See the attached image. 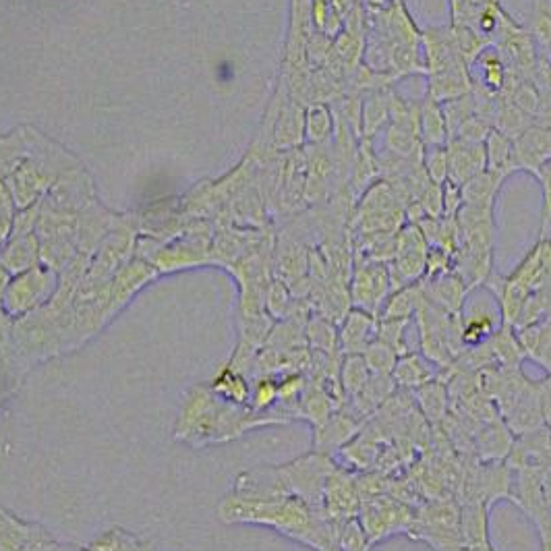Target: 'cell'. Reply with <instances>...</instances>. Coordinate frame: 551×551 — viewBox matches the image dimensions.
I'll use <instances>...</instances> for the list:
<instances>
[{"label":"cell","mask_w":551,"mask_h":551,"mask_svg":"<svg viewBox=\"0 0 551 551\" xmlns=\"http://www.w3.org/2000/svg\"><path fill=\"white\" fill-rule=\"evenodd\" d=\"M278 402V382L272 375H259L249 398V409L257 413H268L272 411Z\"/></svg>","instance_id":"d6a6232c"},{"label":"cell","mask_w":551,"mask_h":551,"mask_svg":"<svg viewBox=\"0 0 551 551\" xmlns=\"http://www.w3.org/2000/svg\"><path fill=\"white\" fill-rule=\"evenodd\" d=\"M549 433H551V427H549Z\"/></svg>","instance_id":"7bdbcfd3"},{"label":"cell","mask_w":551,"mask_h":551,"mask_svg":"<svg viewBox=\"0 0 551 551\" xmlns=\"http://www.w3.org/2000/svg\"><path fill=\"white\" fill-rule=\"evenodd\" d=\"M371 541L361 527L359 518H351L340 525L338 533V551H371Z\"/></svg>","instance_id":"e575fe53"},{"label":"cell","mask_w":551,"mask_h":551,"mask_svg":"<svg viewBox=\"0 0 551 551\" xmlns=\"http://www.w3.org/2000/svg\"><path fill=\"white\" fill-rule=\"evenodd\" d=\"M357 518L371 545H375L386 537L409 531L415 518V508L390 496V493H377V496L361 500Z\"/></svg>","instance_id":"277c9868"},{"label":"cell","mask_w":551,"mask_h":551,"mask_svg":"<svg viewBox=\"0 0 551 551\" xmlns=\"http://www.w3.org/2000/svg\"><path fill=\"white\" fill-rule=\"evenodd\" d=\"M363 359H365L371 375H392V371L396 367V361H398V353L386 342L375 338L365 348Z\"/></svg>","instance_id":"1f68e13d"},{"label":"cell","mask_w":551,"mask_h":551,"mask_svg":"<svg viewBox=\"0 0 551 551\" xmlns=\"http://www.w3.org/2000/svg\"><path fill=\"white\" fill-rule=\"evenodd\" d=\"M58 541L36 522L0 510V551H50Z\"/></svg>","instance_id":"ba28073f"},{"label":"cell","mask_w":551,"mask_h":551,"mask_svg":"<svg viewBox=\"0 0 551 551\" xmlns=\"http://www.w3.org/2000/svg\"><path fill=\"white\" fill-rule=\"evenodd\" d=\"M406 535L427 543L435 551H458L462 547L460 504L454 500H433L415 508V518Z\"/></svg>","instance_id":"3957f363"},{"label":"cell","mask_w":551,"mask_h":551,"mask_svg":"<svg viewBox=\"0 0 551 551\" xmlns=\"http://www.w3.org/2000/svg\"><path fill=\"white\" fill-rule=\"evenodd\" d=\"M377 326H380V319H377V315L353 307L342 319V326L338 332L340 353L342 355H363L365 348L377 338Z\"/></svg>","instance_id":"30bf717a"},{"label":"cell","mask_w":551,"mask_h":551,"mask_svg":"<svg viewBox=\"0 0 551 551\" xmlns=\"http://www.w3.org/2000/svg\"><path fill=\"white\" fill-rule=\"evenodd\" d=\"M551 158V127L533 125L514 139V170L537 174Z\"/></svg>","instance_id":"7c38bea8"},{"label":"cell","mask_w":551,"mask_h":551,"mask_svg":"<svg viewBox=\"0 0 551 551\" xmlns=\"http://www.w3.org/2000/svg\"><path fill=\"white\" fill-rule=\"evenodd\" d=\"M506 462L512 471L529 469V471L543 473L547 467H551V433H549V429L543 427L533 433L516 435Z\"/></svg>","instance_id":"9c48e42d"},{"label":"cell","mask_w":551,"mask_h":551,"mask_svg":"<svg viewBox=\"0 0 551 551\" xmlns=\"http://www.w3.org/2000/svg\"><path fill=\"white\" fill-rule=\"evenodd\" d=\"M448 150V181L462 187L485 170V145L452 139L446 143Z\"/></svg>","instance_id":"8fae6325"},{"label":"cell","mask_w":551,"mask_h":551,"mask_svg":"<svg viewBox=\"0 0 551 551\" xmlns=\"http://www.w3.org/2000/svg\"><path fill=\"white\" fill-rule=\"evenodd\" d=\"M483 286L498 301L502 324L514 328L529 295L543 288H551V239H539L510 276H498L496 272H491Z\"/></svg>","instance_id":"7a4b0ae2"},{"label":"cell","mask_w":551,"mask_h":551,"mask_svg":"<svg viewBox=\"0 0 551 551\" xmlns=\"http://www.w3.org/2000/svg\"><path fill=\"white\" fill-rule=\"evenodd\" d=\"M322 508L336 522L357 518L361 508V496H359L355 473L346 471L342 467H334V471L326 481Z\"/></svg>","instance_id":"52a82bcc"},{"label":"cell","mask_w":551,"mask_h":551,"mask_svg":"<svg viewBox=\"0 0 551 551\" xmlns=\"http://www.w3.org/2000/svg\"><path fill=\"white\" fill-rule=\"evenodd\" d=\"M539 400H541V413L545 427H551V377L547 375L543 382H539Z\"/></svg>","instance_id":"74e56055"},{"label":"cell","mask_w":551,"mask_h":551,"mask_svg":"<svg viewBox=\"0 0 551 551\" xmlns=\"http://www.w3.org/2000/svg\"><path fill=\"white\" fill-rule=\"evenodd\" d=\"M423 168L427 177L435 185H444L448 181V150L446 145H431L423 150Z\"/></svg>","instance_id":"836d02e7"},{"label":"cell","mask_w":551,"mask_h":551,"mask_svg":"<svg viewBox=\"0 0 551 551\" xmlns=\"http://www.w3.org/2000/svg\"><path fill=\"white\" fill-rule=\"evenodd\" d=\"M541 485H543V496H545L547 504H551V467H547L541 473Z\"/></svg>","instance_id":"f35d334b"},{"label":"cell","mask_w":551,"mask_h":551,"mask_svg":"<svg viewBox=\"0 0 551 551\" xmlns=\"http://www.w3.org/2000/svg\"><path fill=\"white\" fill-rule=\"evenodd\" d=\"M332 127H334V121H332V114H330V108L324 106V104H317V106H311L309 108V116H307V131H309V137L317 143H324L332 137Z\"/></svg>","instance_id":"d590c367"},{"label":"cell","mask_w":551,"mask_h":551,"mask_svg":"<svg viewBox=\"0 0 551 551\" xmlns=\"http://www.w3.org/2000/svg\"><path fill=\"white\" fill-rule=\"evenodd\" d=\"M541 551H551V543H541Z\"/></svg>","instance_id":"b9f144b4"},{"label":"cell","mask_w":551,"mask_h":551,"mask_svg":"<svg viewBox=\"0 0 551 551\" xmlns=\"http://www.w3.org/2000/svg\"><path fill=\"white\" fill-rule=\"evenodd\" d=\"M525 355L551 375V315L543 322L516 330Z\"/></svg>","instance_id":"44dd1931"},{"label":"cell","mask_w":551,"mask_h":551,"mask_svg":"<svg viewBox=\"0 0 551 551\" xmlns=\"http://www.w3.org/2000/svg\"><path fill=\"white\" fill-rule=\"evenodd\" d=\"M452 32V38H454V44L460 52V56L464 58V63H467L469 67L475 63V58L487 48L491 46L493 42L483 36L479 29L475 25H467V23H452L450 27Z\"/></svg>","instance_id":"f546056e"},{"label":"cell","mask_w":551,"mask_h":551,"mask_svg":"<svg viewBox=\"0 0 551 551\" xmlns=\"http://www.w3.org/2000/svg\"><path fill=\"white\" fill-rule=\"evenodd\" d=\"M539 539H541V543H551V504H549V527L543 535H539Z\"/></svg>","instance_id":"60d3db41"},{"label":"cell","mask_w":551,"mask_h":551,"mask_svg":"<svg viewBox=\"0 0 551 551\" xmlns=\"http://www.w3.org/2000/svg\"><path fill=\"white\" fill-rule=\"evenodd\" d=\"M369 380H371V371H369L363 355H342L338 382H340L342 396L346 400H351L357 394H361Z\"/></svg>","instance_id":"f1b7e54d"},{"label":"cell","mask_w":551,"mask_h":551,"mask_svg":"<svg viewBox=\"0 0 551 551\" xmlns=\"http://www.w3.org/2000/svg\"><path fill=\"white\" fill-rule=\"evenodd\" d=\"M361 425V419L340 406L322 427L315 429V450L328 456L336 450H342L361 431Z\"/></svg>","instance_id":"5bb4252c"},{"label":"cell","mask_w":551,"mask_h":551,"mask_svg":"<svg viewBox=\"0 0 551 551\" xmlns=\"http://www.w3.org/2000/svg\"><path fill=\"white\" fill-rule=\"evenodd\" d=\"M502 326V313H493L483 305H477L469 315H460V340L464 348L487 342L493 332Z\"/></svg>","instance_id":"ac0fdd59"},{"label":"cell","mask_w":551,"mask_h":551,"mask_svg":"<svg viewBox=\"0 0 551 551\" xmlns=\"http://www.w3.org/2000/svg\"><path fill=\"white\" fill-rule=\"evenodd\" d=\"M458 551H493L491 543H483V545H462Z\"/></svg>","instance_id":"ab89813d"},{"label":"cell","mask_w":551,"mask_h":551,"mask_svg":"<svg viewBox=\"0 0 551 551\" xmlns=\"http://www.w3.org/2000/svg\"><path fill=\"white\" fill-rule=\"evenodd\" d=\"M442 375V369L431 363L427 357L419 355V351H411L402 357H398L396 367L392 371V377L398 388L404 390H419L421 386L438 380Z\"/></svg>","instance_id":"e0dca14e"},{"label":"cell","mask_w":551,"mask_h":551,"mask_svg":"<svg viewBox=\"0 0 551 551\" xmlns=\"http://www.w3.org/2000/svg\"><path fill=\"white\" fill-rule=\"evenodd\" d=\"M493 361H496L498 367H520L522 361L527 359L525 348H522L518 334L512 326L502 324L493 336L487 340Z\"/></svg>","instance_id":"cb8c5ba5"},{"label":"cell","mask_w":551,"mask_h":551,"mask_svg":"<svg viewBox=\"0 0 551 551\" xmlns=\"http://www.w3.org/2000/svg\"><path fill=\"white\" fill-rule=\"evenodd\" d=\"M512 444L514 433L508 429L502 417L481 423L473 435V452L481 462L506 460L512 450Z\"/></svg>","instance_id":"4fadbf2b"},{"label":"cell","mask_w":551,"mask_h":551,"mask_svg":"<svg viewBox=\"0 0 551 551\" xmlns=\"http://www.w3.org/2000/svg\"><path fill=\"white\" fill-rule=\"evenodd\" d=\"M210 390L220 400L237 404V406H247L251 398V386L247 382V375L237 367H232L230 363L216 373V377L210 384Z\"/></svg>","instance_id":"7402d4cb"},{"label":"cell","mask_w":551,"mask_h":551,"mask_svg":"<svg viewBox=\"0 0 551 551\" xmlns=\"http://www.w3.org/2000/svg\"><path fill=\"white\" fill-rule=\"evenodd\" d=\"M481 69V87H485L487 92L491 94H500L506 85V75H508V67L504 56L498 48L487 46L477 58L475 63Z\"/></svg>","instance_id":"83f0119b"},{"label":"cell","mask_w":551,"mask_h":551,"mask_svg":"<svg viewBox=\"0 0 551 551\" xmlns=\"http://www.w3.org/2000/svg\"><path fill=\"white\" fill-rule=\"evenodd\" d=\"M508 429L516 435L533 433L545 427L543 413H541V400H539V382H533L529 390L518 398V402L502 417Z\"/></svg>","instance_id":"2e32d148"},{"label":"cell","mask_w":551,"mask_h":551,"mask_svg":"<svg viewBox=\"0 0 551 551\" xmlns=\"http://www.w3.org/2000/svg\"><path fill=\"white\" fill-rule=\"evenodd\" d=\"M460 504V537L462 545L489 543V506L479 500H464Z\"/></svg>","instance_id":"ffe728a7"},{"label":"cell","mask_w":551,"mask_h":551,"mask_svg":"<svg viewBox=\"0 0 551 551\" xmlns=\"http://www.w3.org/2000/svg\"><path fill=\"white\" fill-rule=\"evenodd\" d=\"M415 400L419 404L423 419L429 425L433 427L444 425L450 411V392H448V384L442 380V377L415 390Z\"/></svg>","instance_id":"d6986e66"},{"label":"cell","mask_w":551,"mask_h":551,"mask_svg":"<svg viewBox=\"0 0 551 551\" xmlns=\"http://www.w3.org/2000/svg\"><path fill=\"white\" fill-rule=\"evenodd\" d=\"M218 514L224 522H251V525L272 527L280 535L315 551H338L342 522L332 520L324 508L311 506L301 498L247 500L230 493L222 500Z\"/></svg>","instance_id":"6da1fadb"},{"label":"cell","mask_w":551,"mask_h":551,"mask_svg":"<svg viewBox=\"0 0 551 551\" xmlns=\"http://www.w3.org/2000/svg\"><path fill=\"white\" fill-rule=\"evenodd\" d=\"M537 181L543 189V210H541V232L539 239L547 237V230L551 226V158L537 170Z\"/></svg>","instance_id":"8d00e7d4"},{"label":"cell","mask_w":551,"mask_h":551,"mask_svg":"<svg viewBox=\"0 0 551 551\" xmlns=\"http://www.w3.org/2000/svg\"><path fill=\"white\" fill-rule=\"evenodd\" d=\"M81 551H154V543L141 539L121 527H112L96 535Z\"/></svg>","instance_id":"484cf974"},{"label":"cell","mask_w":551,"mask_h":551,"mask_svg":"<svg viewBox=\"0 0 551 551\" xmlns=\"http://www.w3.org/2000/svg\"><path fill=\"white\" fill-rule=\"evenodd\" d=\"M348 293H351V303L355 309L380 315L386 299L392 295L388 264L355 255L351 288H348Z\"/></svg>","instance_id":"5b68a950"},{"label":"cell","mask_w":551,"mask_h":551,"mask_svg":"<svg viewBox=\"0 0 551 551\" xmlns=\"http://www.w3.org/2000/svg\"><path fill=\"white\" fill-rule=\"evenodd\" d=\"M485 170L500 174L506 179L508 174L514 172V141L500 133L498 129H491V133L485 139Z\"/></svg>","instance_id":"603a6c76"},{"label":"cell","mask_w":551,"mask_h":551,"mask_svg":"<svg viewBox=\"0 0 551 551\" xmlns=\"http://www.w3.org/2000/svg\"><path fill=\"white\" fill-rule=\"evenodd\" d=\"M421 284L427 299L433 305H438L450 315H462L464 303H467V297L471 295V288L454 270L433 280H421Z\"/></svg>","instance_id":"9a60e30c"},{"label":"cell","mask_w":551,"mask_h":551,"mask_svg":"<svg viewBox=\"0 0 551 551\" xmlns=\"http://www.w3.org/2000/svg\"><path fill=\"white\" fill-rule=\"evenodd\" d=\"M429 243L417 224L402 226L396 235V255L388 264L392 293L398 288L415 284L425 276Z\"/></svg>","instance_id":"8992f818"},{"label":"cell","mask_w":551,"mask_h":551,"mask_svg":"<svg viewBox=\"0 0 551 551\" xmlns=\"http://www.w3.org/2000/svg\"><path fill=\"white\" fill-rule=\"evenodd\" d=\"M307 336H309V342L313 344V348L317 353H322V355L340 353L338 332H336V328H334V324L330 322V319H326V317L313 319V322L307 328Z\"/></svg>","instance_id":"4dcf8cb0"},{"label":"cell","mask_w":551,"mask_h":551,"mask_svg":"<svg viewBox=\"0 0 551 551\" xmlns=\"http://www.w3.org/2000/svg\"><path fill=\"white\" fill-rule=\"evenodd\" d=\"M390 123V87L371 92L361 106V137L371 139Z\"/></svg>","instance_id":"d4e9b609"},{"label":"cell","mask_w":551,"mask_h":551,"mask_svg":"<svg viewBox=\"0 0 551 551\" xmlns=\"http://www.w3.org/2000/svg\"><path fill=\"white\" fill-rule=\"evenodd\" d=\"M419 135L425 148L431 145H446L448 143V127L442 104L431 98H423L419 112Z\"/></svg>","instance_id":"4316f807"}]
</instances>
